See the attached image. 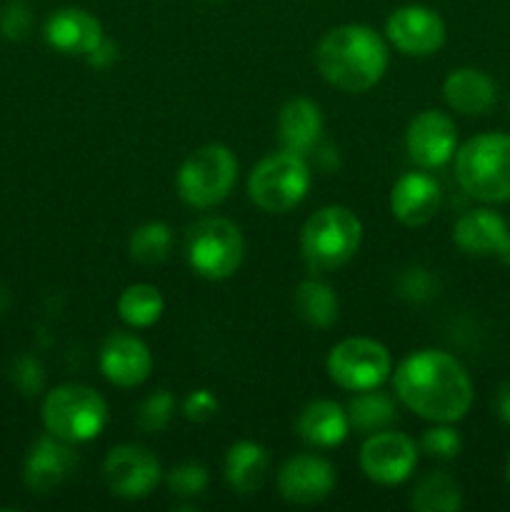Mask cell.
<instances>
[{
	"instance_id": "cell-1",
	"label": "cell",
	"mask_w": 510,
	"mask_h": 512,
	"mask_svg": "<svg viewBox=\"0 0 510 512\" xmlns=\"http://www.w3.org/2000/svg\"><path fill=\"white\" fill-rule=\"evenodd\" d=\"M400 403L430 423H458L473 405L468 370L445 350H418L395 368Z\"/></svg>"
},
{
	"instance_id": "cell-2",
	"label": "cell",
	"mask_w": 510,
	"mask_h": 512,
	"mask_svg": "<svg viewBox=\"0 0 510 512\" xmlns=\"http://www.w3.org/2000/svg\"><path fill=\"white\" fill-rule=\"evenodd\" d=\"M315 65L343 93H365L388 70V45L368 25H338L320 38Z\"/></svg>"
},
{
	"instance_id": "cell-3",
	"label": "cell",
	"mask_w": 510,
	"mask_h": 512,
	"mask_svg": "<svg viewBox=\"0 0 510 512\" xmlns=\"http://www.w3.org/2000/svg\"><path fill=\"white\" fill-rule=\"evenodd\" d=\"M455 178L480 203L510 200V135L483 133L455 150Z\"/></svg>"
},
{
	"instance_id": "cell-4",
	"label": "cell",
	"mask_w": 510,
	"mask_h": 512,
	"mask_svg": "<svg viewBox=\"0 0 510 512\" xmlns=\"http://www.w3.org/2000/svg\"><path fill=\"white\" fill-rule=\"evenodd\" d=\"M363 240V223L343 205H325L310 215L300 233V250L315 273H330L355 258Z\"/></svg>"
},
{
	"instance_id": "cell-5",
	"label": "cell",
	"mask_w": 510,
	"mask_h": 512,
	"mask_svg": "<svg viewBox=\"0 0 510 512\" xmlns=\"http://www.w3.org/2000/svg\"><path fill=\"white\" fill-rule=\"evenodd\" d=\"M40 413H43L45 430L70 445L98 438L108 423V405L103 395L78 383L50 390Z\"/></svg>"
},
{
	"instance_id": "cell-6",
	"label": "cell",
	"mask_w": 510,
	"mask_h": 512,
	"mask_svg": "<svg viewBox=\"0 0 510 512\" xmlns=\"http://www.w3.org/2000/svg\"><path fill=\"white\" fill-rule=\"evenodd\" d=\"M310 188V168L303 155L290 150L268 155L248 178V195L265 213H288L298 208Z\"/></svg>"
},
{
	"instance_id": "cell-7",
	"label": "cell",
	"mask_w": 510,
	"mask_h": 512,
	"mask_svg": "<svg viewBox=\"0 0 510 512\" xmlns=\"http://www.w3.org/2000/svg\"><path fill=\"white\" fill-rule=\"evenodd\" d=\"M243 255V233L225 218L195 220L185 235V258L205 280L230 278L243 263Z\"/></svg>"
},
{
	"instance_id": "cell-8",
	"label": "cell",
	"mask_w": 510,
	"mask_h": 512,
	"mask_svg": "<svg viewBox=\"0 0 510 512\" xmlns=\"http://www.w3.org/2000/svg\"><path fill=\"white\" fill-rule=\"evenodd\" d=\"M238 178V160L220 143L195 150L178 170V195L190 208L208 210L223 203Z\"/></svg>"
},
{
	"instance_id": "cell-9",
	"label": "cell",
	"mask_w": 510,
	"mask_h": 512,
	"mask_svg": "<svg viewBox=\"0 0 510 512\" xmlns=\"http://www.w3.org/2000/svg\"><path fill=\"white\" fill-rule=\"evenodd\" d=\"M330 380L350 393L380 388L390 378L393 360L385 345L370 338H348L335 345L328 355Z\"/></svg>"
},
{
	"instance_id": "cell-10",
	"label": "cell",
	"mask_w": 510,
	"mask_h": 512,
	"mask_svg": "<svg viewBox=\"0 0 510 512\" xmlns=\"http://www.w3.org/2000/svg\"><path fill=\"white\" fill-rule=\"evenodd\" d=\"M415 465H418V448L413 440L390 428L368 435L360 448V468L373 483L400 485L413 475Z\"/></svg>"
},
{
	"instance_id": "cell-11",
	"label": "cell",
	"mask_w": 510,
	"mask_h": 512,
	"mask_svg": "<svg viewBox=\"0 0 510 512\" xmlns=\"http://www.w3.org/2000/svg\"><path fill=\"white\" fill-rule=\"evenodd\" d=\"M103 475L110 493L123 500H140L160 483V463L140 445H118L105 458Z\"/></svg>"
},
{
	"instance_id": "cell-12",
	"label": "cell",
	"mask_w": 510,
	"mask_h": 512,
	"mask_svg": "<svg viewBox=\"0 0 510 512\" xmlns=\"http://www.w3.org/2000/svg\"><path fill=\"white\" fill-rule=\"evenodd\" d=\"M385 35L400 53L425 58L443 48L445 23L435 10L425 5H403L388 15Z\"/></svg>"
},
{
	"instance_id": "cell-13",
	"label": "cell",
	"mask_w": 510,
	"mask_h": 512,
	"mask_svg": "<svg viewBox=\"0 0 510 512\" xmlns=\"http://www.w3.org/2000/svg\"><path fill=\"white\" fill-rule=\"evenodd\" d=\"M405 148L415 165L423 170L440 168L458 150V128L440 110H423L415 115L405 133Z\"/></svg>"
},
{
	"instance_id": "cell-14",
	"label": "cell",
	"mask_w": 510,
	"mask_h": 512,
	"mask_svg": "<svg viewBox=\"0 0 510 512\" xmlns=\"http://www.w3.org/2000/svg\"><path fill=\"white\" fill-rule=\"evenodd\" d=\"M333 488L335 470L320 455H295L278 473V493L290 505L323 503Z\"/></svg>"
},
{
	"instance_id": "cell-15",
	"label": "cell",
	"mask_w": 510,
	"mask_h": 512,
	"mask_svg": "<svg viewBox=\"0 0 510 512\" xmlns=\"http://www.w3.org/2000/svg\"><path fill=\"white\" fill-rule=\"evenodd\" d=\"M453 240L463 253L475 258H498L510 265V228L495 210H468L453 228Z\"/></svg>"
},
{
	"instance_id": "cell-16",
	"label": "cell",
	"mask_w": 510,
	"mask_h": 512,
	"mask_svg": "<svg viewBox=\"0 0 510 512\" xmlns=\"http://www.w3.org/2000/svg\"><path fill=\"white\" fill-rule=\"evenodd\" d=\"M100 370L118 388H135L148 380L153 355L138 335L113 333L100 348Z\"/></svg>"
},
{
	"instance_id": "cell-17",
	"label": "cell",
	"mask_w": 510,
	"mask_h": 512,
	"mask_svg": "<svg viewBox=\"0 0 510 512\" xmlns=\"http://www.w3.org/2000/svg\"><path fill=\"white\" fill-rule=\"evenodd\" d=\"M78 465V455L70 448V443L55 438V435H43L33 443V448L28 450V458H25L23 478L33 493H50L53 488H58L73 468Z\"/></svg>"
},
{
	"instance_id": "cell-18",
	"label": "cell",
	"mask_w": 510,
	"mask_h": 512,
	"mask_svg": "<svg viewBox=\"0 0 510 512\" xmlns=\"http://www.w3.org/2000/svg\"><path fill=\"white\" fill-rule=\"evenodd\" d=\"M440 185L428 173H405L395 180L390 190V210L395 218L408 228H420L438 215L440 208Z\"/></svg>"
},
{
	"instance_id": "cell-19",
	"label": "cell",
	"mask_w": 510,
	"mask_h": 512,
	"mask_svg": "<svg viewBox=\"0 0 510 512\" xmlns=\"http://www.w3.org/2000/svg\"><path fill=\"white\" fill-rule=\"evenodd\" d=\"M45 40L63 55H88L103 40V28L95 15L83 8H60L45 23Z\"/></svg>"
},
{
	"instance_id": "cell-20",
	"label": "cell",
	"mask_w": 510,
	"mask_h": 512,
	"mask_svg": "<svg viewBox=\"0 0 510 512\" xmlns=\"http://www.w3.org/2000/svg\"><path fill=\"white\" fill-rule=\"evenodd\" d=\"M323 135V113L308 98H290L278 113V138L283 150L308 158Z\"/></svg>"
},
{
	"instance_id": "cell-21",
	"label": "cell",
	"mask_w": 510,
	"mask_h": 512,
	"mask_svg": "<svg viewBox=\"0 0 510 512\" xmlns=\"http://www.w3.org/2000/svg\"><path fill=\"white\" fill-rule=\"evenodd\" d=\"M443 98L453 110L463 115H485L498 100V85L488 73L478 68H458L445 78Z\"/></svg>"
},
{
	"instance_id": "cell-22",
	"label": "cell",
	"mask_w": 510,
	"mask_h": 512,
	"mask_svg": "<svg viewBox=\"0 0 510 512\" xmlns=\"http://www.w3.org/2000/svg\"><path fill=\"white\" fill-rule=\"evenodd\" d=\"M298 435L313 448H335L350 433L348 410L333 400H315L298 415Z\"/></svg>"
},
{
	"instance_id": "cell-23",
	"label": "cell",
	"mask_w": 510,
	"mask_h": 512,
	"mask_svg": "<svg viewBox=\"0 0 510 512\" xmlns=\"http://www.w3.org/2000/svg\"><path fill=\"white\" fill-rule=\"evenodd\" d=\"M268 468V450L263 445L253 443V440L235 443L228 450V458H225V478H228L230 488L240 495H250L263 488L265 478H268Z\"/></svg>"
},
{
	"instance_id": "cell-24",
	"label": "cell",
	"mask_w": 510,
	"mask_h": 512,
	"mask_svg": "<svg viewBox=\"0 0 510 512\" xmlns=\"http://www.w3.org/2000/svg\"><path fill=\"white\" fill-rule=\"evenodd\" d=\"M348 420L350 428H355L358 433H380V430H388L390 425L395 423V405L388 395L378 393V388L360 390V393L350 400Z\"/></svg>"
},
{
	"instance_id": "cell-25",
	"label": "cell",
	"mask_w": 510,
	"mask_h": 512,
	"mask_svg": "<svg viewBox=\"0 0 510 512\" xmlns=\"http://www.w3.org/2000/svg\"><path fill=\"white\" fill-rule=\"evenodd\" d=\"M165 300L155 285L135 283L120 293L118 315L130 328H150L163 315Z\"/></svg>"
},
{
	"instance_id": "cell-26",
	"label": "cell",
	"mask_w": 510,
	"mask_h": 512,
	"mask_svg": "<svg viewBox=\"0 0 510 512\" xmlns=\"http://www.w3.org/2000/svg\"><path fill=\"white\" fill-rule=\"evenodd\" d=\"M295 308L313 328H328L338 320V295L323 280H303L295 290Z\"/></svg>"
},
{
	"instance_id": "cell-27",
	"label": "cell",
	"mask_w": 510,
	"mask_h": 512,
	"mask_svg": "<svg viewBox=\"0 0 510 512\" xmlns=\"http://www.w3.org/2000/svg\"><path fill=\"white\" fill-rule=\"evenodd\" d=\"M410 505L418 512H458L463 508V493L450 475L428 473L415 485Z\"/></svg>"
},
{
	"instance_id": "cell-28",
	"label": "cell",
	"mask_w": 510,
	"mask_h": 512,
	"mask_svg": "<svg viewBox=\"0 0 510 512\" xmlns=\"http://www.w3.org/2000/svg\"><path fill=\"white\" fill-rule=\"evenodd\" d=\"M170 245H173V230L163 220L145 223L130 235V258L140 265H158L168 258Z\"/></svg>"
},
{
	"instance_id": "cell-29",
	"label": "cell",
	"mask_w": 510,
	"mask_h": 512,
	"mask_svg": "<svg viewBox=\"0 0 510 512\" xmlns=\"http://www.w3.org/2000/svg\"><path fill=\"white\" fill-rule=\"evenodd\" d=\"M173 410L175 398L168 390H158V393L148 395L138 410V428L143 433H160L173 418Z\"/></svg>"
},
{
	"instance_id": "cell-30",
	"label": "cell",
	"mask_w": 510,
	"mask_h": 512,
	"mask_svg": "<svg viewBox=\"0 0 510 512\" xmlns=\"http://www.w3.org/2000/svg\"><path fill=\"white\" fill-rule=\"evenodd\" d=\"M208 483V470L198 463H183L168 473V488L178 498H198L205 493Z\"/></svg>"
},
{
	"instance_id": "cell-31",
	"label": "cell",
	"mask_w": 510,
	"mask_h": 512,
	"mask_svg": "<svg viewBox=\"0 0 510 512\" xmlns=\"http://www.w3.org/2000/svg\"><path fill=\"white\" fill-rule=\"evenodd\" d=\"M460 448H463V440L450 428V423H438L435 428L425 430L423 438H420V450L428 453L430 458L453 460L458 458Z\"/></svg>"
},
{
	"instance_id": "cell-32",
	"label": "cell",
	"mask_w": 510,
	"mask_h": 512,
	"mask_svg": "<svg viewBox=\"0 0 510 512\" xmlns=\"http://www.w3.org/2000/svg\"><path fill=\"white\" fill-rule=\"evenodd\" d=\"M30 25H33V15L25 5L15 3L10 5L8 10L0 18V33L5 35L8 40H23L25 35L30 33Z\"/></svg>"
},
{
	"instance_id": "cell-33",
	"label": "cell",
	"mask_w": 510,
	"mask_h": 512,
	"mask_svg": "<svg viewBox=\"0 0 510 512\" xmlns=\"http://www.w3.org/2000/svg\"><path fill=\"white\" fill-rule=\"evenodd\" d=\"M185 418L193 420V423H208L215 413H218V400L208 390H195L185 398L183 403Z\"/></svg>"
},
{
	"instance_id": "cell-34",
	"label": "cell",
	"mask_w": 510,
	"mask_h": 512,
	"mask_svg": "<svg viewBox=\"0 0 510 512\" xmlns=\"http://www.w3.org/2000/svg\"><path fill=\"white\" fill-rule=\"evenodd\" d=\"M45 373L33 358H20L18 365H15V383L23 390L25 395H35L43 388Z\"/></svg>"
},
{
	"instance_id": "cell-35",
	"label": "cell",
	"mask_w": 510,
	"mask_h": 512,
	"mask_svg": "<svg viewBox=\"0 0 510 512\" xmlns=\"http://www.w3.org/2000/svg\"><path fill=\"white\" fill-rule=\"evenodd\" d=\"M400 290H403L405 298L410 300H425L433 295V278H430L428 270L413 268L405 273L403 283H400Z\"/></svg>"
},
{
	"instance_id": "cell-36",
	"label": "cell",
	"mask_w": 510,
	"mask_h": 512,
	"mask_svg": "<svg viewBox=\"0 0 510 512\" xmlns=\"http://www.w3.org/2000/svg\"><path fill=\"white\" fill-rule=\"evenodd\" d=\"M115 58H118V48L105 38L95 45V50H90V53L85 55V60H88L90 65H95V68H108Z\"/></svg>"
},
{
	"instance_id": "cell-37",
	"label": "cell",
	"mask_w": 510,
	"mask_h": 512,
	"mask_svg": "<svg viewBox=\"0 0 510 512\" xmlns=\"http://www.w3.org/2000/svg\"><path fill=\"white\" fill-rule=\"evenodd\" d=\"M495 410H498V418L510 425V383L500 385L498 398H495Z\"/></svg>"
},
{
	"instance_id": "cell-38",
	"label": "cell",
	"mask_w": 510,
	"mask_h": 512,
	"mask_svg": "<svg viewBox=\"0 0 510 512\" xmlns=\"http://www.w3.org/2000/svg\"><path fill=\"white\" fill-rule=\"evenodd\" d=\"M505 478H508V485H510V458H508V468H505Z\"/></svg>"
}]
</instances>
